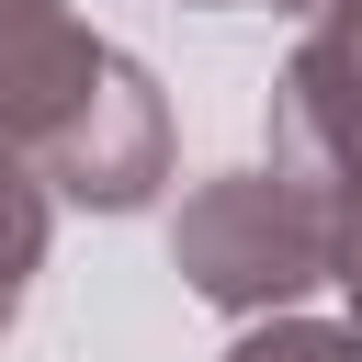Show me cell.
I'll return each instance as SVG.
<instances>
[{
	"mask_svg": "<svg viewBox=\"0 0 362 362\" xmlns=\"http://www.w3.org/2000/svg\"><path fill=\"white\" fill-rule=\"evenodd\" d=\"M272 124L362 158V0H317L305 45H294L283 79H272Z\"/></svg>",
	"mask_w": 362,
	"mask_h": 362,
	"instance_id": "3957f363",
	"label": "cell"
},
{
	"mask_svg": "<svg viewBox=\"0 0 362 362\" xmlns=\"http://www.w3.org/2000/svg\"><path fill=\"white\" fill-rule=\"evenodd\" d=\"M226 362H362V328H328V317H249L226 339Z\"/></svg>",
	"mask_w": 362,
	"mask_h": 362,
	"instance_id": "8992f818",
	"label": "cell"
},
{
	"mask_svg": "<svg viewBox=\"0 0 362 362\" xmlns=\"http://www.w3.org/2000/svg\"><path fill=\"white\" fill-rule=\"evenodd\" d=\"M272 170L305 181L317 238H328V283L351 294V328H362V158H351V147H317V136H294V124H272Z\"/></svg>",
	"mask_w": 362,
	"mask_h": 362,
	"instance_id": "277c9868",
	"label": "cell"
},
{
	"mask_svg": "<svg viewBox=\"0 0 362 362\" xmlns=\"http://www.w3.org/2000/svg\"><path fill=\"white\" fill-rule=\"evenodd\" d=\"M170 272H181L204 305H226L238 328H249V317H283L294 294H317V283H328V238H317L305 181L272 170V158L204 181V192L170 215Z\"/></svg>",
	"mask_w": 362,
	"mask_h": 362,
	"instance_id": "7a4b0ae2",
	"label": "cell"
},
{
	"mask_svg": "<svg viewBox=\"0 0 362 362\" xmlns=\"http://www.w3.org/2000/svg\"><path fill=\"white\" fill-rule=\"evenodd\" d=\"M0 158H23L45 204L136 215L170 181V102L68 0H0Z\"/></svg>",
	"mask_w": 362,
	"mask_h": 362,
	"instance_id": "6da1fadb",
	"label": "cell"
},
{
	"mask_svg": "<svg viewBox=\"0 0 362 362\" xmlns=\"http://www.w3.org/2000/svg\"><path fill=\"white\" fill-rule=\"evenodd\" d=\"M192 11H317V0H192Z\"/></svg>",
	"mask_w": 362,
	"mask_h": 362,
	"instance_id": "52a82bcc",
	"label": "cell"
},
{
	"mask_svg": "<svg viewBox=\"0 0 362 362\" xmlns=\"http://www.w3.org/2000/svg\"><path fill=\"white\" fill-rule=\"evenodd\" d=\"M45 226H57L45 181H34L23 158H0V328L23 317V294H34V272H45Z\"/></svg>",
	"mask_w": 362,
	"mask_h": 362,
	"instance_id": "5b68a950",
	"label": "cell"
}]
</instances>
